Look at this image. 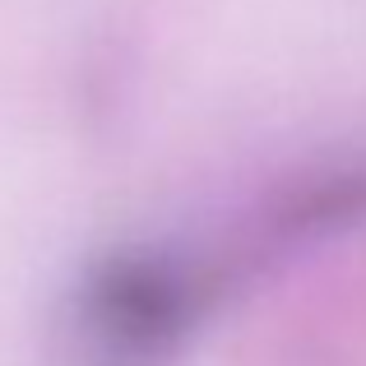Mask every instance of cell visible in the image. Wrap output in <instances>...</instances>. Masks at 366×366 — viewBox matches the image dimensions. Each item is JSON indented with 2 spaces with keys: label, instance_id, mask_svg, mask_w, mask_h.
I'll use <instances>...</instances> for the list:
<instances>
[{
  "label": "cell",
  "instance_id": "6da1fadb",
  "mask_svg": "<svg viewBox=\"0 0 366 366\" xmlns=\"http://www.w3.org/2000/svg\"><path fill=\"white\" fill-rule=\"evenodd\" d=\"M223 250H130L93 269L74 297L70 339L84 366H149L167 357L227 283Z\"/></svg>",
  "mask_w": 366,
  "mask_h": 366
}]
</instances>
